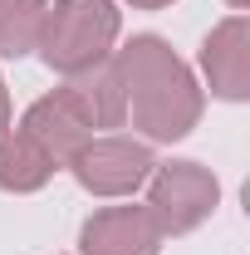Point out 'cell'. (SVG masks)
<instances>
[{
	"label": "cell",
	"mask_w": 250,
	"mask_h": 255,
	"mask_svg": "<svg viewBox=\"0 0 250 255\" xmlns=\"http://www.w3.org/2000/svg\"><path fill=\"white\" fill-rule=\"evenodd\" d=\"M123 34V10L113 0H54L39 30V59L64 79L108 64Z\"/></svg>",
	"instance_id": "cell-2"
},
{
	"label": "cell",
	"mask_w": 250,
	"mask_h": 255,
	"mask_svg": "<svg viewBox=\"0 0 250 255\" xmlns=\"http://www.w3.org/2000/svg\"><path fill=\"white\" fill-rule=\"evenodd\" d=\"M69 84H74V94L84 98V108L94 113V128H123V118H127L123 89H118V79H113L108 64H98V69L79 74V79H69Z\"/></svg>",
	"instance_id": "cell-10"
},
{
	"label": "cell",
	"mask_w": 250,
	"mask_h": 255,
	"mask_svg": "<svg viewBox=\"0 0 250 255\" xmlns=\"http://www.w3.org/2000/svg\"><path fill=\"white\" fill-rule=\"evenodd\" d=\"M132 10H162V5H172V0H127Z\"/></svg>",
	"instance_id": "cell-12"
},
{
	"label": "cell",
	"mask_w": 250,
	"mask_h": 255,
	"mask_svg": "<svg viewBox=\"0 0 250 255\" xmlns=\"http://www.w3.org/2000/svg\"><path fill=\"white\" fill-rule=\"evenodd\" d=\"M108 69L123 89V123H132L142 142H182L201 123L206 94L162 34H132L123 49L108 54Z\"/></svg>",
	"instance_id": "cell-1"
},
{
	"label": "cell",
	"mask_w": 250,
	"mask_h": 255,
	"mask_svg": "<svg viewBox=\"0 0 250 255\" xmlns=\"http://www.w3.org/2000/svg\"><path fill=\"white\" fill-rule=\"evenodd\" d=\"M64 167L74 172V182L89 191V196H132L137 187H147L157 157H152V142H142V137L98 132Z\"/></svg>",
	"instance_id": "cell-4"
},
{
	"label": "cell",
	"mask_w": 250,
	"mask_h": 255,
	"mask_svg": "<svg viewBox=\"0 0 250 255\" xmlns=\"http://www.w3.org/2000/svg\"><path fill=\"white\" fill-rule=\"evenodd\" d=\"M20 132H25L30 142H39L54 167H64L89 137H98L94 113L84 108V98L74 94V84H64V89H54V94L34 98L30 108H25V118H20Z\"/></svg>",
	"instance_id": "cell-5"
},
{
	"label": "cell",
	"mask_w": 250,
	"mask_h": 255,
	"mask_svg": "<svg viewBox=\"0 0 250 255\" xmlns=\"http://www.w3.org/2000/svg\"><path fill=\"white\" fill-rule=\"evenodd\" d=\"M54 172L59 167L49 162V152L39 142H30L20 128H5L0 132V191H15V196L39 191Z\"/></svg>",
	"instance_id": "cell-8"
},
{
	"label": "cell",
	"mask_w": 250,
	"mask_h": 255,
	"mask_svg": "<svg viewBox=\"0 0 250 255\" xmlns=\"http://www.w3.org/2000/svg\"><path fill=\"white\" fill-rule=\"evenodd\" d=\"M162 241L147 206H103L79 231V255H162Z\"/></svg>",
	"instance_id": "cell-7"
},
{
	"label": "cell",
	"mask_w": 250,
	"mask_h": 255,
	"mask_svg": "<svg viewBox=\"0 0 250 255\" xmlns=\"http://www.w3.org/2000/svg\"><path fill=\"white\" fill-rule=\"evenodd\" d=\"M201 74H206V89L226 103L250 98V20L246 15H226L201 39Z\"/></svg>",
	"instance_id": "cell-6"
},
{
	"label": "cell",
	"mask_w": 250,
	"mask_h": 255,
	"mask_svg": "<svg viewBox=\"0 0 250 255\" xmlns=\"http://www.w3.org/2000/svg\"><path fill=\"white\" fill-rule=\"evenodd\" d=\"M10 128V94H5V79H0V132Z\"/></svg>",
	"instance_id": "cell-11"
},
{
	"label": "cell",
	"mask_w": 250,
	"mask_h": 255,
	"mask_svg": "<svg viewBox=\"0 0 250 255\" xmlns=\"http://www.w3.org/2000/svg\"><path fill=\"white\" fill-rule=\"evenodd\" d=\"M226 5H231V10H236V15H241V10H246L250 0H226Z\"/></svg>",
	"instance_id": "cell-13"
},
{
	"label": "cell",
	"mask_w": 250,
	"mask_h": 255,
	"mask_svg": "<svg viewBox=\"0 0 250 255\" xmlns=\"http://www.w3.org/2000/svg\"><path fill=\"white\" fill-rule=\"evenodd\" d=\"M49 0H0V59H25L39 49Z\"/></svg>",
	"instance_id": "cell-9"
},
{
	"label": "cell",
	"mask_w": 250,
	"mask_h": 255,
	"mask_svg": "<svg viewBox=\"0 0 250 255\" xmlns=\"http://www.w3.org/2000/svg\"><path fill=\"white\" fill-rule=\"evenodd\" d=\"M221 201V182L211 167L191 157H177V162H157L152 177H147V211L162 236H187L216 211Z\"/></svg>",
	"instance_id": "cell-3"
}]
</instances>
